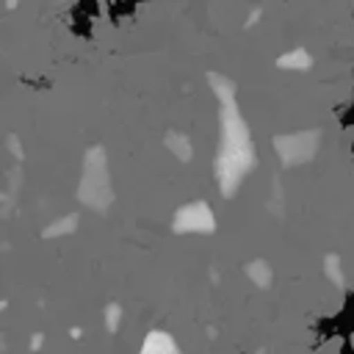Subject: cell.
I'll use <instances>...</instances> for the list:
<instances>
[{
	"instance_id": "cell-1",
	"label": "cell",
	"mask_w": 354,
	"mask_h": 354,
	"mask_svg": "<svg viewBox=\"0 0 354 354\" xmlns=\"http://www.w3.org/2000/svg\"><path fill=\"white\" fill-rule=\"evenodd\" d=\"M141 354H174V343H171L163 332H152V335L147 337Z\"/></svg>"
}]
</instances>
